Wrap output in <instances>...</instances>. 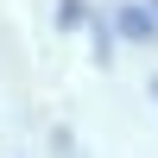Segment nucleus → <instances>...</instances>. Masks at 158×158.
I'll return each mask as SVG.
<instances>
[{"instance_id":"nucleus-1","label":"nucleus","mask_w":158,"mask_h":158,"mask_svg":"<svg viewBox=\"0 0 158 158\" xmlns=\"http://www.w3.org/2000/svg\"><path fill=\"white\" fill-rule=\"evenodd\" d=\"M120 32H127V38H152V32H158V13H139V6H120Z\"/></svg>"},{"instance_id":"nucleus-2","label":"nucleus","mask_w":158,"mask_h":158,"mask_svg":"<svg viewBox=\"0 0 158 158\" xmlns=\"http://www.w3.org/2000/svg\"><path fill=\"white\" fill-rule=\"evenodd\" d=\"M152 95H158V76H152Z\"/></svg>"}]
</instances>
